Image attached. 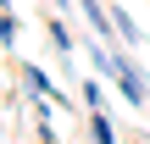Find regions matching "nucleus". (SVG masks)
Masks as SVG:
<instances>
[{"mask_svg":"<svg viewBox=\"0 0 150 144\" xmlns=\"http://www.w3.org/2000/svg\"><path fill=\"white\" fill-rule=\"evenodd\" d=\"M117 55V89H122V100L134 105V111H145L150 105V83H145V67L134 61V55H122V50H111Z\"/></svg>","mask_w":150,"mask_h":144,"instance_id":"1","label":"nucleus"},{"mask_svg":"<svg viewBox=\"0 0 150 144\" xmlns=\"http://www.w3.org/2000/svg\"><path fill=\"white\" fill-rule=\"evenodd\" d=\"M17 78H22V89H28V94H39V100H56V111L67 105V94H61V89L50 83V72H45V67H33V61H28V67H22Z\"/></svg>","mask_w":150,"mask_h":144,"instance_id":"2","label":"nucleus"},{"mask_svg":"<svg viewBox=\"0 0 150 144\" xmlns=\"http://www.w3.org/2000/svg\"><path fill=\"white\" fill-rule=\"evenodd\" d=\"M78 11H83V22L100 33V39H117L122 44V33H117V17H111V6H100V0H78Z\"/></svg>","mask_w":150,"mask_h":144,"instance_id":"3","label":"nucleus"},{"mask_svg":"<svg viewBox=\"0 0 150 144\" xmlns=\"http://www.w3.org/2000/svg\"><path fill=\"white\" fill-rule=\"evenodd\" d=\"M83 128H89V144H117V128H111L106 105H100V111H89V122H83Z\"/></svg>","mask_w":150,"mask_h":144,"instance_id":"4","label":"nucleus"},{"mask_svg":"<svg viewBox=\"0 0 150 144\" xmlns=\"http://www.w3.org/2000/svg\"><path fill=\"white\" fill-rule=\"evenodd\" d=\"M50 44H56L61 55H72V50H78V39H72V28H67V22L56 17V11H50Z\"/></svg>","mask_w":150,"mask_h":144,"instance_id":"5","label":"nucleus"},{"mask_svg":"<svg viewBox=\"0 0 150 144\" xmlns=\"http://www.w3.org/2000/svg\"><path fill=\"white\" fill-rule=\"evenodd\" d=\"M111 17H117V33H122V44H139V39H145V28H139V22H134L122 6H111Z\"/></svg>","mask_w":150,"mask_h":144,"instance_id":"6","label":"nucleus"},{"mask_svg":"<svg viewBox=\"0 0 150 144\" xmlns=\"http://www.w3.org/2000/svg\"><path fill=\"white\" fill-rule=\"evenodd\" d=\"M78 100H83L89 111H100V105H106V94H100V78H83V83H78Z\"/></svg>","mask_w":150,"mask_h":144,"instance_id":"7","label":"nucleus"},{"mask_svg":"<svg viewBox=\"0 0 150 144\" xmlns=\"http://www.w3.org/2000/svg\"><path fill=\"white\" fill-rule=\"evenodd\" d=\"M17 33H22V22H17V11H6V6H0V44L11 50V44H17Z\"/></svg>","mask_w":150,"mask_h":144,"instance_id":"8","label":"nucleus"},{"mask_svg":"<svg viewBox=\"0 0 150 144\" xmlns=\"http://www.w3.org/2000/svg\"><path fill=\"white\" fill-rule=\"evenodd\" d=\"M56 144H61V139H56Z\"/></svg>","mask_w":150,"mask_h":144,"instance_id":"9","label":"nucleus"}]
</instances>
